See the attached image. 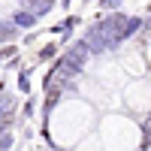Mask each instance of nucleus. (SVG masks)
<instances>
[{
  "mask_svg": "<svg viewBox=\"0 0 151 151\" xmlns=\"http://www.w3.org/2000/svg\"><path fill=\"white\" fill-rule=\"evenodd\" d=\"M82 64H85V45H79V48H73V52L64 58V73H79L82 70Z\"/></svg>",
  "mask_w": 151,
  "mask_h": 151,
  "instance_id": "f257e3e1",
  "label": "nucleus"
},
{
  "mask_svg": "<svg viewBox=\"0 0 151 151\" xmlns=\"http://www.w3.org/2000/svg\"><path fill=\"white\" fill-rule=\"evenodd\" d=\"M12 33H15V27H12V24H3V27H0V36H3V40H9Z\"/></svg>",
  "mask_w": 151,
  "mask_h": 151,
  "instance_id": "7ed1b4c3",
  "label": "nucleus"
},
{
  "mask_svg": "<svg viewBox=\"0 0 151 151\" xmlns=\"http://www.w3.org/2000/svg\"><path fill=\"white\" fill-rule=\"evenodd\" d=\"M0 121H3V109H0Z\"/></svg>",
  "mask_w": 151,
  "mask_h": 151,
  "instance_id": "39448f33",
  "label": "nucleus"
},
{
  "mask_svg": "<svg viewBox=\"0 0 151 151\" xmlns=\"http://www.w3.org/2000/svg\"><path fill=\"white\" fill-rule=\"evenodd\" d=\"M33 18H36V15H27V12H18V15H15V21L21 24V27H27V24H33Z\"/></svg>",
  "mask_w": 151,
  "mask_h": 151,
  "instance_id": "f03ea898",
  "label": "nucleus"
},
{
  "mask_svg": "<svg viewBox=\"0 0 151 151\" xmlns=\"http://www.w3.org/2000/svg\"><path fill=\"white\" fill-rule=\"evenodd\" d=\"M27 3H33L36 9H45V6H48V0H27Z\"/></svg>",
  "mask_w": 151,
  "mask_h": 151,
  "instance_id": "20e7f679",
  "label": "nucleus"
}]
</instances>
